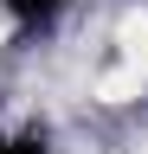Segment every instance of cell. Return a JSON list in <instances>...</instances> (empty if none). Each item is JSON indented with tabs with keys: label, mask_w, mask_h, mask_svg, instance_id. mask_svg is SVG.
<instances>
[{
	"label": "cell",
	"mask_w": 148,
	"mask_h": 154,
	"mask_svg": "<svg viewBox=\"0 0 148 154\" xmlns=\"http://www.w3.org/2000/svg\"><path fill=\"white\" fill-rule=\"evenodd\" d=\"M0 135H7V128H0Z\"/></svg>",
	"instance_id": "obj_3"
},
{
	"label": "cell",
	"mask_w": 148,
	"mask_h": 154,
	"mask_svg": "<svg viewBox=\"0 0 148 154\" xmlns=\"http://www.w3.org/2000/svg\"><path fill=\"white\" fill-rule=\"evenodd\" d=\"M0 154H52V141L39 128H20V135H0Z\"/></svg>",
	"instance_id": "obj_2"
},
{
	"label": "cell",
	"mask_w": 148,
	"mask_h": 154,
	"mask_svg": "<svg viewBox=\"0 0 148 154\" xmlns=\"http://www.w3.org/2000/svg\"><path fill=\"white\" fill-rule=\"evenodd\" d=\"M0 7H7V19H13V26L45 32L52 19H58V7H65V0H0Z\"/></svg>",
	"instance_id": "obj_1"
}]
</instances>
